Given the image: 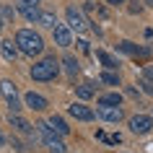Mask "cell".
I'll return each instance as SVG.
<instances>
[{"label": "cell", "mask_w": 153, "mask_h": 153, "mask_svg": "<svg viewBox=\"0 0 153 153\" xmlns=\"http://www.w3.org/2000/svg\"><path fill=\"white\" fill-rule=\"evenodd\" d=\"M75 94H78V99H91L96 94V88H94V83H81V86L75 88Z\"/></svg>", "instance_id": "obj_19"}, {"label": "cell", "mask_w": 153, "mask_h": 153, "mask_svg": "<svg viewBox=\"0 0 153 153\" xmlns=\"http://www.w3.org/2000/svg\"><path fill=\"white\" fill-rule=\"evenodd\" d=\"M101 83H106V86H120V75L114 70H104L101 73Z\"/></svg>", "instance_id": "obj_22"}, {"label": "cell", "mask_w": 153, "mask_h": 153, "mask_svg": "<svg viewBox=\"0 0 153 153\" xmlns=\"http://www.w3.org/2000/svg\"><path fill=\"white\" fill-rule=\"evenodd\" d=\"M5 24H13V8L8 3H0V26Z\"/></svg>", "instance_id": "obj_18"}, {"label": "cell", "mask_w": 153, "mask_h": 153, "mask_svg": "<svg viewBox=\"0 0 153 153\" xmlns=\"http://www.w3.org/2000/svg\"><path fill=\"white\" fill-rule=\"evenodd\" d=\"M62 65H65V73H68L70 78H75V75L81 73V65H78V60H75L73 55H65L62 57Z\"/></svg>", "instance_id": "obj_13"}, {"label": "cell", "mask_w": 153, "mask_h": 153, "mask_svg": "<svg viewBox=\"0 0 153 153\" xmlns=\"http://www.w3.org/2000/svg\"><path fill=\"white\" fill-rule=\"evenodd\" d=\"M145 73H148V75H151V78H153V68H148V70H145Z\"/></svg>", "instance_id": "obj_26"}, {"label": "cell", "mask_w": 153, "mask_h": 153, "mask_svg": "<svg viewBox=\"0 0 153 153\" xmlns=\"http://www.w3.org/2000/svg\"><path fill=\"white\" fill-rule=\"evenodd\" d=\"M96 117H101L104 122H120L122 120V106H99Z\"/></svg>", "instance_id": "obj_11"}, {"label": "cell", "mask_w": 153, "mask_h": 153, "mask_svg": "<svg viewBox=\"0 0 153 153\" xmlns=\"http://www.w3.org/2000/svg\"><path fill=\"white\" fill-rule=\"evenodd\" d=\"M8 125H10L13 130H16V132H21V135H29L31 140L36 137V135H34L36 130H31V125H29V122H26L24 117H18V114H10V117H8Z\"/></svg>", "instance_id": "obj_8"}, {"label": "cell", "mask_w": 153, "mask_h": 153, "mask_svg": "<svg viewBox=\"0 0 153 153\" xmlns=\"http://www.w3.org/2000/svg\"><path fill=\"white\" fill-rule=\"evenodd\" d=\"M39 24L47 26V29H55V26H57V16L52 13V10H44V13H42V18H39Z\"/></svg>", "instance_id": "obj_20"}, {"label": "cell", "mask_w": 153, "mask_h": 153, "mask_svg": "<svg viewBox=\"0 0 153 153\" xmlns=\"http://www.w3.org/2000/svg\"><path fill=\"white\" fill-rule=\"evenodd\" d=\"M29 73H31L34 81H42V83L55 81L57 73H60V60H57L55 55H49V57H44V60H39V62H34Z\"/></svg>", "instance_id": "obj_2"}, {"label": "cell", "mask_w": 153, "mask_h": 153, "mask_svg": "<svg viewBox=\"0 0 153 153\" xmlns=\"http://www.w3.org/2000/svg\"><path fill=\"white\" fill-rule=\"evenodd\" d=\"M24 101H26V106H29V109H34V112H44V109L49 106L47 99L42 96V94H34V91H29V94H26Z\"/></svg>", "instance_id": "obj_10"}, {"label": "cell", "mask_w": 153, "mask_h": 153, "mask_svg": "<svg viewBox=\"0 0 153 153\" xmlns=\"http://www.w3.org/2000/svg\"><path fill=\"white\" fill-rule=\"evenodd\" d=\"M0 52H3V57H5L8 62H13L21 49H18V44H13V42H0Z\"/></svg>", "instance_id": "obj_12"}, {"label": "cell", "mask_w": 153, "mask_h": 153, "mask_svg": "<svg viewBox=\"0 0 153 153\" xmlns=\"http://www.w3.org/2000/svg\"><path fill=\"white\" fill-rule=\"evenodd\" d=\"M16 3H18V13H21L26 21H31V24H39V18H42L39 0H16Z\"/></svg>", "instance_id": "obj_4"}, {"label": "cell", "mask_w": 153, "mask_h": 153, "mask_svg": "<svg viewBox=\"0 0 153 153\" xmlns=\"http://www.w3.org/2000/svg\"><path fill=\"white\" fill-rule=\"evenodd\" d=\"M130 130H132L135 135H148L153 130V117H148V114H135V117L130 120Z\"/></svg>", "instance_id": "obj_6"}, {"label": "cell", "mask_w": 153, "mask_h": 153, "mask_svg": "<svg viewBox=\"0 0 153 153\" xmlns=\"http://www.w3.org/2000/svg\"><path fill=\"white\" fill-rule=\"evenodd\" d=\"M0 94H3V96L8 99H18V91H16V83H10V81H3L0 83Z\"/></svg>", "instance_id": "obj_17"}, {"label": "cell", "mask_w": 153, "mask_h": 153, "mask_svg": "<svg viewBox=\"0 0 153 153\" xmlns=\"http://www.w3.org/2000/svg\"><path fill=\"white\" fill-rule=\"evenodd\" d=\"M65 16H68V26H70V31H86L88 29V21L83 18V13L75 5H70V8L65 10Z\"/></svg>", "instance_id": "obj_5"}, {"label": "cell", "mask_w": 153, "mask_h": 153, "mask_svg": "<svg viewBox=\"0 0 153 153\" xmlns=\"http://www.w3.org/2000/svg\"><path fill=\"white\" fill-rule=\"evenodd\" d=\"M8 109H10V114H18V112H21V101H18V99H10Z\"/></svg>", "instance_id": "obj_24"}, {"label": "cell", "mask_w": 153, "mask_h": 153, "mask_svg": "<svg viewBox=\"0 0 153 153\" xmlns=\"http://www.w3.org/2000/svg\"><path fill=\"white\" fill-rule=\"evenodd\" d=\"M3 140H5V137H3V132H0V145H3Z\"/></svg>", "instance_id": "obj_28"}, {"label": "cell", "mask_w": 153, "mask_h": 153, "mask_svg": "<svg viewBox=\"0 0 153 153\" xmlns=\"http://www.w3.org/2000/svg\"><path fill=\"white\" fill-rule=\"evenodd\" d=\"M99 106H122V96L117 94V91L104 94V96H99Z\"/></svg>", "instance_id": "obj_15"}, {"label": "cell", "mask_w": 153, "mask_h": 153, "mask_svg": "<svg viewBox=\"0 0 153 153\" xmlns=\"http://www.w3.org/2000/svg\"><path fill=\"white\" fill-rule=\"evenodd\" d=\"M120 49H122V52H127V55H145V52H148V49H143V47H135L132 42H122Z\"/></svg>", "instance_id": "obj_21"}, {"label": "cell", "mask_w": 153, "mask_h": 153, "mask_svg": "<svg viewBox=\"0 0 153 153\" xmlns=\"http://www.w3.org/2000/svg\"><path fill=\"white\" fill-rule=\"evenodd\" d=\"M49 127L55 130L57 135H68V132H70V127L65 125V120H62V117H57V114H52V117H49Z\"/></svg>", "instance_id": "obj_16"}, {"label": "cell", "mask_w": 153, "mask_h": 153, "mask_svg": "<svg viewBox=\"0 0 153 153\" xmlns=\"http://www.w3.org/2000/svg\"><path fill=\"white\" fill-rule=\"evenodd\" d=\"M109 5H120V3H125V0H106Z\"/></svg>", "instance_id": "obj_25"}, {"label": "cell", "mask_w": 153, "mask_h": 153, "mask_svg": "<svg viewBox=\"0 0 153 153\" xmlns=\"http://www.w3.org/2000/svg\"><path fill=\"white\" fill-rule=\"evenodd\" d=\"M140 88H143V94H148V96H153V81H148V78H143V81L137 83Z\"/></svg>", "instance_id": "obj_23"}, {"label": "cell", "mask_w": 153, "mask_h": 153, "mask_svg": "<svg viewBox=\"0 0 153 153\" xmlns=\"http://www.w3.org/2000/svg\"><path fill=\"white\" fill-rule=\"evenodd\" d=\"M52 36H55V44H60V47H70L73 44V31L68 24H57L52 29Z\"/></svg>", "instance_id": "obj_7"}, {"label": "cell", "mask_w": 153, "mask_h": 153, "mask_svg": "<svg viewBox=\"0 0 153 153\" xmlns=\"http://www.w3.org/2000/svg\"><path fill=\"white\" fill-rule=\"evenodd\" d=\"M68 114L75 117V120H81V122H91L94 117H96V112L88 109L86 104H73V106H68Z\"/></svg>", "instance_id": "obj_9"}, {"label": "cell", "mask_w": 153, "mask_h": 153, "mask_svg": "<svg viewBox=\"0 0 153 153\" xmlns=\"http://www.w3.org/2000/svg\"><path fill=\"white\" fill-rule=\"evenodd\" d=\"M16 44H18V49H21L24 55H29V57L44 52V39H42V34H36L34 29H21V31L16 34Z\"/></svg>", "instance_id": "obj_1"}, {"label": "cell", "mask_w": 153, "mask_h": 153, "mask_svg": "<svg viewBox=\"0 0 153 153\" xmlns=\"http://www.w3.org/2000/svg\"><path fill=\"white\" fill-rule=\"evenodd\" d=\"M96 60H99L101 65H104L106 70H117V65H120L112 55H109V52H104V49H96Z\"/></svg>", "instance_id": "obj_14"}, {"label": "cell", "mask_w": 153, "mask_h": 153, "mask_svg": "<svg viewBox=\"0 0 153 153\" xmlns=\"http://www.w3.org/2000/svg\"><path fill=\"white\" fill-rule=\"evenodd\" d=\"M143 3H145V5H153V0H143Z\"/></svg>", "instance_id": "obj_27"}, {"label": "cell", "mask_w": 153, "mask_h": 153, "mask_svg": "<svg viewBox=\"0 0 153 153\" xmlns=\"http://www.w3.org/2000/svg\"><path fill=\"white\" fill-rule=\"evenodd\" d=\"M36 135H39V140L47 145L52 153H65V143L60 140V135H57L55 130L49 127V122H39V125H36Z\"/></svg>", "instance_id": "obj_3"}]
</instances>
